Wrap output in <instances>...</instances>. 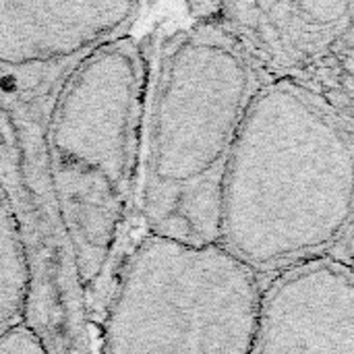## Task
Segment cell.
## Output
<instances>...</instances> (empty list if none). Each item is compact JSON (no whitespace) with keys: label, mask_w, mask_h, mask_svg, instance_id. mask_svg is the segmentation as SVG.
I'll use <instances>...</instances> for the list:
<instances>
[{"label":"cell","mask_w":354,"mask_h":354,"mask_svg":"<svg viewBox=\"0 0 354 354\" xmlns=\"http://www.w3.org/2000/svg\"><path fill=\"white\" fill-rule=\"evenodd\" d=\"M354 222V139L305 87L255 95L222 183L220 245L255 274L328 257Z\"/></svg>","instance_id":"cell-1"},{"label":"cell","mask_w":354,"mask_h":354,"mask_svg":"<svg viewBox=\"0 0 354 354\" xmlns=\"http://www.w3.org/2000/svg\"><path fill=\"white\" fill-rule=\"evenodd\" d=\"M263 85L239 37L218 23L199 21L162 44L145 108L139 183L145 232L220 243L224 174Z\"/></svg>","instance_id":"cell-2"},{"label":"cell","mask_w":354,"mask_h":354,"mask_svg":"<svg viewBox=\"0 0 354 354\" xmlns=\"http://www.w3.org/2000/svg\"><path fill=\"white\" fill-rule=\"evenodd\" d=\"M147 89L143 50L120 35L64 73L48 110L50 191L85 288L110 266L139 193Z\"/></svg>","instance_id":"cell-3"},{"label":"cell","mask_w":354,"mask_h":354,"mask_svg":"<svg viewBox=\"0 0 354 354\" xmlns=\"http://www.w3.org/2000/svg\"><path fill=\"white\" fill-rule=\"evenodd\" d=\"M263 278L220 243L151 232L127 253L97 354H253Z\"/></svg>","instance_id":"cell-4"},{"label":"cell","mask_w":354,"mask_h":354,"mask_svg":"<svg viewBox=\"0 0 354 354\" xmlns=\"http://www.w3.org/2000/svg\"><path fill=\"white\" fill-rule=\"evenodd\" d=\"M253 354H354V272L334 255L263 282Z\"/></svg>","instance_id":"cell-5"},{"label":"cell","mask_w":354,"mask_h":354,"mask_svg":"<svg viewBox=\"0 0 354 354\" xmlns=\"http://www.w3.org/2000/svg\"><path fill=\"white\" fill-rule=\"evenodd\" d=\"M135 2H0V68L75 62L127 35Z\"/></svg>","instance_id":"cell-6"},{"label":"cell","mask_w":354,"mask_h":354,"mask_svg":"<svg viewBox=\"0 0 354 354\" xmlns=\"http://www.w3.org/2000/svg\"><path fill=\"white\" fill-rule=\"evenodd\" d=\"M33 266L10 193L0 180V336L29 324Z\"/></svg>","instance_id":"cell-7"},{"label":"cell","mask_w":354,"mask_h":354,"mask_svg":"<svg viewBox=\"0 0 354 354\" xmlns=\"http://www.w3.org/2000/svg\"><path fill=\"white\" fill-rule=\"evenodd\" d=\"M0 354H52L31 324H23L0 336Z\"/></svg>","instance_id":"cell-8"},{"label":"cell","mask_w":354,"mask_h":354,"mask_svg":"<svg viewBox=\"0 0 354 354\" xmlns=\"http://www.w3.org/2000/svg\"><path fill=\"white\" fill-rule=\"evenodd\" d=\"M297 8L307 15L311 21L322 23V25H330L340 21L351 8L353 4L348 2H322V0H313V2H299Z\"/></svg>","instance_id":"cell-9"},{"label":"cell","mask_w":354,"mask_h":354,"mask_svg":"<svg viewBox=\"0 0 354 354\" xmlns=\"http://www.w3.org/2000/svg\"><path fill=\"white\" fill-rule=\"evenodd\" d=\"M332 255L336 259H340L344 266H348L354 272V222L351 224V228L346 230L344 239L340 241V245L336 247V251Z\"/></svg>","instance_id":"cell-10"}]
</instances>
